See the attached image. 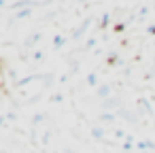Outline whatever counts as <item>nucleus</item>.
Here are the masks:
<instances>
[{
  "instance_id": "nucleus-1",
  "label": "nucleus",
  "mask_w": 155,
  "mask_h": 153,
  "mask_svg": "<svg viewBox=\"0 0 155 153\" xmlns=\"http://www.w3.org/2000/svg\"><path fill=\"white\" fill-rule=\"evenodd\" d=\"M98 94H100V96H102V98H106V96H108V94H110V87H108V85H102V87H100V89H98Z\"/></svg>"
},
{
  "instance_id": "nucleus-2",
  "label": "nucleus",
  "mask_w": 155,
  "mask_h": 153,
  "mask_svg": "<svg viewBox=\"0 0 155 153\" xmlns=\"http://www.w3.org/2000/svg\"><path fill=\"white\" fill-rule=\"evenodd\" d=\"M87 83H89V85H96V75H89V77H87Z\"/></svg>"
},
{
  "instance_id": "nucleus-3",
  "label": "nucleus",
  "mask_w": 155,
  "mask_h": 153,
  "mask_svg": "<svg viewBox=\"0 0 155 153\" xmlns=\"http://www.w3.org/2000/svg\"><path fill=\"white\" fill-rule=\"evenodd\" d=\"M62 43H64V38H62V36H58V38H55V47H60Z\"/></svg>"
}]
</instances>
